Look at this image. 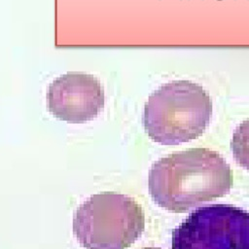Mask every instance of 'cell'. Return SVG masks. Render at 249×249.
<instances>
[{
  "mask_svg": "<svg viewBox=\"0 0 249 249\" xmlns=\"http://www.w3.org/2000/svg\"><path fill=\"white\" fill-rule=\"evenodd\" d=\"M232 174L226 160L207 148L176 152L155 161L148 187L153 200L172 213H185L227 195Z\"/></svg>",
  "mask_w": 249,
  "mask_h": 249,
  "instance_id": "cell-1",
  "label": "cell"
},
{
  "mask_svg": "<svg viewBox=\"0 0 249 249\" xmlns=\"http://www.w3.org/2000/svg\"><path fill=\"white\" fill-rule=\"evenodd\" d=\"M211 115V98L200 85L186 80L172 81L148 97L143 124L153 141L178 145L200 136Z\"/></svg>",
  "mask_w": 249,
  "mask_h": 249,
  "instance_id": "cell-2",
  "label": "cell"
},
{
  "mask_svg": "<svg viewBox=\"0 0 249 249\" xmlns=\"http://www.w3.org/2000/svg\"><path fill=\"white\" fill-rule=\"evenodd\" d=\"M145 229L141 206L116 192L94 194L74 212L73 232L86 249H125Z\"/></svg>",
  "mask_w": 249,
  "mask_h": 249,
  "instance_id": "cell-3",
  "label": "cell"
},
{
  "mask_svg": "<svg viewBox=\"0 0 249 249\" xmlns=\"http://www.w3.org/2000/svg\"><path fill=\"white\" fill-rule=\"evenodd\" d=\"M171 249H249V212L223 203L197 207L172 231Z\"/></svg>",
  "mask_w": 249,
  "mask_h": 249,
  "instance_id": "cell-4",
  "label": "cell"
},
{
  "mask_svg": "<svg viewBox=\"0 0 249 249\" xmlns=\"http://www.w3.org/2000/svg\"><path fill=\"white\" fill-rule=\"evenodd\" d=\"M49 111L69 124H84L95 118L104 107V90L89 74L71 72L54 79L47 93Z\"/></svg>",
  "mask_w": 249,
  "mask_h": 249,
  "instance_id": "cell-5",
  "label": "cell"
},
{
  "mask_svg": "<svg viewBox=\"0 0 249 249\" xmlns=\"http://www.w3.org/2000/svg\"><path fill=\"white\" fill-rule=\"evenodd\" d=\"M231 149L235 161L249 171V119L244 120L235 127Z\"/></svg>",
  "mask_w": 249,
  "mask_h": 249,
  "instance_id": "cell-6",
  "label": "cell"
},
{
  "mask_svg": "<svg viewBox=\"0 0 249 249\" xmlns=\"http://www.w3.org/2000/svg\"><path fill=\"white\" fill-rule=\"evenodd\" d=\"M142 249H160V248H159V247H144Z\"/></svg>",
  "mask_w": 249,
  "mask_h": 249,
  "instance_id": "cell-7",
  "label": "cell"
}]
</instances>
